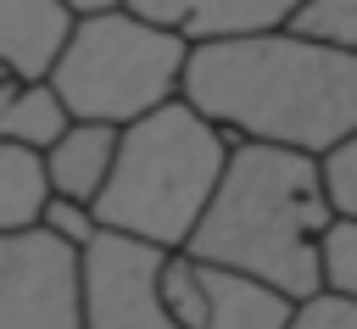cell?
Segmentation results:
<instances>
[{
	"label": "cell",
	"instance_id": "1",
	"mask_svg": "<svg viewBox=\"0 0 357 329\" xmlns=\"http://www.w3.org/2000/svg\"><path fill=\"white\" fill-rule=\"evenodd\" d=\"M178 95L234 139L324 156L357 134V50L301 28H262L190 45Z\"/></svg>",
	"mask_w": 357,
	"mask_h": 329
},
{
	"label": "cell",
	"instance_id": "2",
	"mask_svg": "<svg viewBox=\"0 0 357 329\" xmlns=\"http://www.w3.org/2000/svg\"><path fill=\"white\" fill-rule=\"evenodd\" d=\"M329 195L318 156L234 139L218 173V190L190 229L184 251L234 273H251L290 301L324 290L318 279V234L329 229Z\"/></svg>",
	"mask_w": 357,
	"mask_h": 329
},
{
	"label": "cell",
	"instance_id": "3",
	"mask_svg": "<svg viewBox=\"0 0 357 329\" xmlns=\"http://www.w3.org/2000/svg\"><path fill=\"white\" fill-rule=\"evenodd\" d=\"M223 162L229 134L178 95L117 128V156L95 195V223L151 251H184L218 190Z\"/></svg>",
	"mask_w": 357,
	"mask_h": 329
},
{
	"label": "cell",
	"instance_id": "4",
	"mask_svg": "<svg viewBox=\"0 0 357 329\" xmlns=\"http://www.w3.org/2000/svg\"><path fill=\"white\" fill-rule=\"evenodd\" d=\"M184 61H190L184 33L151 22L128 6H106V11L73 17V33H67L56 67L45 72V84L56 89V100L67 106L73 123L123 128V123L178 100Z\"/></svg>",
	"mask_w": 357,
	"mask_h": 329
},
{
	"label": "cell",
	"instance_id": "5",
	"mask_svg": "<svg viewBox=\"0 0 357 329\" xmlns=\"http://www.w3.org/2000/svg\"><path fill=\"white\" fill-rule=\"evenodd\" d=\"M0 329H84V251L45 229L0 234Z\"/></svg>",
	"mask_w": 357,
	"mask_h": 329
},
{
	"label": "cell",
	"instance_id": "6",
	"mask_svg": "<svg viewBox=\"0 0 357 329\" xmlns=\"http://www.w3.org/2000/svg\"><path fill=\"white\" fill-rule=\"evenodd\" d=\"M156 262L162 251L100 229L84 245V329H178L156 301Z\"/></svg>",
	"mask_w": 357,
	"mask_h": 329
},
{
	"label": "cell",
	"instance_id": "7",
	"mask_svg": "<svg viewBox=\"0 0 357 329\" xmlns=\"http://www.w3.org/2000/svg\"><path fill=\"white\" fill-rule=\"evenodd\" d=\"M73 17L78 11L67 0H0V78L45 84L73 33Z\"/></svg>",
	"mask_w": 357,
	"mask_h": 329
},
{
	"label": "cell",
	"instance_id": "8",
	"mask_svg": "<svg viewBox=\"0 0 357 329\" xmlns=\"http://www.w3.org/2000/svg\"><path fill=\"white\" fill-rule=\"evenodd\" d=\"M123 6L173 28V33H184L190 45H201V39L284 28V22H296V11L307 0H123Z\"/></svg>",
	"mask_w": 357,
	"mask_h": 329
},
{
	"label": "cell",
	"instance_id": "9",
	"mask_svg": "<svg viewBox=\"0 0 357 329\" xmlns=\"http://www.w3.org/2000/svg\"><path fill=\"white\" fill-rule=\"evenodd\" d=\"M290 307L296 301L284 290H273V284H262L251 273L201 262V323L195 329H284Z\"/></svg>",
	"mask_w": 357,
	"mask_h": 329
},
{
	"label": "cell",
	"instance_id": "10",
	"mask_svg": "<svg viewBox=\"0 0 357 329\" xmlns=\"http://www.w3.org/2000/svg\"><path fill=\"white\" fill-rule=\"evenodd\" d=\"M39 156H45L50 195L95 206V195H100L106 173H112V156H117V128L112 123H67Z\"/></svg>",
	"mask_w": 357,
	"mask_h": 329
},
{
	"label": "cell",
	"instance_id": "11",
	"mask_svg": "<svg viewBox=\"0 0 357 329\" xmlns=\"http://www.w3.org/2000/svg\"><path fill=\"white\" fill-rule=\"evenodd\" d=\"M50 201L45 156L22 139H0V234L39 229V212Z\"/></svg>",
	"mask_w": 357,
	"mask_h": 329
},
{
	"label": "cell",
	"instance_id": "12",
	"mask_svg": "<svg viewBox=\"0 0 357 329\" xmlns=\"http://www.w3.org/2000/svg\"><path fill=\"white\" fill-rule=\"evenodd\" d=\"M67 123L73 117L56 100L50 84H11V78H0V139H22V145L45 151Z\"/></svg>",
	"mask_w": 357,
	"mask_h": 329
},
{
	"label": "cell",
	"instance_id": "13",
	"mask_svg": "<svg viewBox=\"0 0 357 329\" xmlns=\"http://www.w3.org/2000/svg\"><path fill=\"white\" fill-rule=\"evenodd\" d=\"M318 279L324 290L357 301V223L351 217H329V229L318 234Z\"/></svg>",
	"mask_w": 357,
	"mask_h": 329
},
{
	"label": "cell",
	"instance_id": "14",
	"mask_svg": "<svg viewBox=\"0 0 357 329\" xmlns=\"http://www.w3.org/2000/svg\"><path fill=\"white\" fill-rule=\"evenodd\" d=\"M318 173H324V195H329V212L357 223V134L335 139V145L318 156Z\"/></svg>",
	"mask_w": 357,
	"mask_h": 329
},
{
	"label": "cell",
	"instance_id": "15",
	"mask_svg": "<svg viewBox=\"0 0 357 329\" xmlns=\"http://www.w3.org/2000/svg\"><path fill=\"white\" fill-rule=\"evenodd\" d=\"M290 28H301V33H312V39H329V45L357 50V0H307V6L296 11V22H290Z\"/></svg>",
	"mask_w": 357,
	"mask_h": 329
},
{
	"label": "cell",
	"instance_id": "16",
	"mask_svg": "<svg viewBox=\"0 0 357 329\" xmlns=\"http://www.w3.org/2000/svg\"><path fill=\"white\" fill-rule=\"evenodd\" d=\"M39 229L45 234H56L61 245H73V251H84L95 234H100V223H95V206H84V201H67V195H50L45 201V212H39Z\"/></svg>",
	"mask_w": 357,
	"mask_h": 329
},
{
	"label": "cell",
	"instance_id": "17",
	"mask_svg": "<svg viewBox=\"0 0 357 329\" xmlns=\"http://www.w3.org/2000/svg\"><path fill=\"white\" fill-rule=\"evenodd\" d=\"M284 329H357V301L335 296V290H312V296H301L290 307Z\"/></svg>",
	"mask_w": 357,
	"mask_h": 329
},
{
	"label": "cell",
	"instance_id": "18",
	"mask_svg": "<svg viewBox=\"0 0 357 329\" xmlns=\"http://www.w3.org/2000/svg\"><path fill=\"white\" fill-rule=\"evenodd\" d=\"M67 6L84 17V11H106V6H123V0H67Z\"/></svg>",
	"mask_w": 357,
	"mask_h": 329
}]
</instances>
